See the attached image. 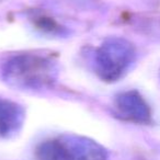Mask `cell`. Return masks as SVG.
<instances>
[{
    "label": "cell",
    "mask_w": 160,
    "mask_h": 160,
    "mask_svg": "<svg viewBox=\"0 0 160 160\" xmlns=\"http://www.w3.org/2000/svg\"><path fill=\"white\" fill-rule=\"evenodd\" d=\"M58 76L56 62L38 54H21L9 59L2 68L8 86L21 91H41L53 87Z\"/></svg>",
    "instance_id": "obj_1"
},
{
    "label": "cell",
    "mask_w": 160,
    "mask_h": 160,
    "mask_svg": "<svg viewBox=\"0 0 160 160\" xmlns=\"http://www.w3.org/2000/svg\"><path fill=\"white\" fill-rule=\"evenodd\" d=\"M36 160H108L107 149L99 142L78 135H62L46 140L36 149Z\"/></svg>",
    "instance_id": "obj_2"
},
{
    "label": "cell",
    "mask_w": 160,
    "mask_h": 160,
    "mask_svg": "<svg viewBox=\"0 0 160 160\" xmlns=\"http://www.w3.org/2000/svg\"><path fill=\"white\" fill-rule=\"evenodd\" d=\"M136 57L135 47L122 38H111L99 46L94 57V69L108 82L118 81L126 73Z\"/></svg>",
    "instance_id": "obj_3"
},
{
    "label": "cell",
    "mask_w": 160,
    "mask_h": 160,
    "mask_svg": "<svg viewBox=\"0 0 160 160\" xmlns=\"http://www.w3.org/2000/svg\"><path fill=\"white\" fill-rule=\"evenodd\" d=\"M114 104L118 114L124 120L140 124L150 122V108L145 99L135 90L120 93L115 98Z\"/></svg>",
    "instance_id": "obj_4"
},
{
    "label": "cell",
    "mask_w": 160,
    "mask_h": 160,
    "mask_svg": "<svg viewBox=\"0 0 160 160\" xmlns=\"http://www.w3.org/2000/svg\"><path fill=\"white\" fill-rule=\"evenodd\" d=\"M25 112L22 105L5 98H0V138L16 136L22 128Z\"/></svg>",
    "instance_id": "obj_5"
}]
</instances>
